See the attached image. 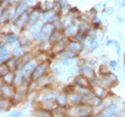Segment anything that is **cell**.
I'll use <instances>...</instances> for the list:
<instances>
[{
    "label": "cell",
    "instance_id": "cell-1",
    "mask_svg": "<svg viewBox=\"0 0 125 117\" xmlns=\"http://www.w3.org/2000/svg\"><path fill=\"white\" fill-rule=\"evenodd\" d=\"M73 117H88L92 114V107L89 105H77L69 112Z\"/></svg>",
    "mask_w": 125,
    "mask_h": 117
},
{
    "label": "cell",
    "instance_id": "cell-2",
    "mask_svg": "<svg viewBox=\"0 0 125 117\" xmlns=\"http://www.w3.org/2000/svg\"><path fill=\"white\" fill-rule=\"evenodd\" d=\"M46 69H47V64L45 63H42V64H39V65H37V67L35 68V70L32 73V80H34V81L39 80L45 73Z\"/></svg>",
    "mask_w": 125,
    "mask_h": 117
},
{
    "label": "cell",
    "instance_id": "cell-3",
    "mask_svg": "<svg viewBox=\"0 0 125 117\" xmlns=\"http://www.w3.org/2000/svg\"><path fill=\"white\" fill-rule=\"evenodd\" d=\"M53 31H54V25L51 23H47L46 25L42 27L41 32L39 34V38H48L51 37V34H53Z\"/></svg>",
    "mask_w": 125,
    "mask_h": 117
},
{
    "label": "cell",
    "instance_id": "cell-4",
    "mask_svg": "<svg viewBox=\"0 0 125 117\" xmlns=\"http://www.w3.org/2000/svg\"><path fill=\"white\" fill-rule=\"evenodd\" d=\"M81 73L83 74L84 77L87 79H94L95 78V73L89 66H82L81 68Z\"/></svg>",
    "mask_w": 125,
    "mask_h": 117
},
{
    "label": "cell",
    "instance_id": "cell-5",
    "mask_svg": "<svg viewBox=\"0 0 125 117\" xmlns=\"http://www.w3.org/2000/svg\"><path fill=\"white\" fill-rule=\"evenodd\" d=\"M36 67H37L36 62H35V61H31V62H30L29 64L22 69V73H23V74L25 76H29L31 73H33L34 70H35Z\"/></svg>",
    "mask_w": 125,
    "mask_h": 117
},
{
    "label": "cell",
    "instance_id": "cell-6",
    "mask_svg": "<svg viewBox=\"0 0 125 117\" xmlns=\"http://www.w3.org/2000/svg\"><path fill=\"white\" fill-rule=\"evenodd\" d=\"M31 59H32V55H31V54H28V55H25V56H22L21 59L19 60L18 64H16L17 68H18V69L24 68L30 63V60H31Z\"/></svg>",
    "mask_w": 125,
    "mask_h": 117
},
{
    "label": "cell",
    "instance_id": "cell-7",
    "mask_svg": "<svg viewBox=\"0 0 125 117\" xmlns=\"http://www.w3.org/2000/svg\"><path fill=\"white\" fill-rule=\"evenodd\" d=\"M39 16H40V11L38 10V9H35V10L31 13V15H30V18H29V24L32 25L33 26L34 24H36L37 22H39L38 20H39Z\"/></svg>",
    "mask_w": 125,
    "mask_h": 117
},
{
    "label": "cell",
    "instance_id": "cell-8",
    "mask_svg": "<svg viewBox=\"0 0 125 117\" xmlns=\"http://www.w3.org/2000/svg\"><path fill=\"white\" fill-rule=\"evenodd\" d=\"M29 18H30V15L28 14V13H24L23 14H21L18 17V18L16 19V21H15V24L17 26H22L24 24L26 23L27 21H29Z\"/></svg>",
    "mask_w": 125,
    "mask_h": 117
},
{
    "label": "cell",
    "instance_id": "cell-9",
    "mask_svg": "<svg viewBox=\"0 0 125 117\" xmlns=\"http://www.w3.org/2000/svg\"><path fill=\"white\" fill-rule=\"evenodd\" d=\"M75 83L80 86L81 88H87L89 85V82L88 79L84 76H79L75 79Z\"/></svg>",
    "mask_w": 125,
    "mask_h": 117
},
{
    "label": "cell",
    "instance_id": "cell-10",
    "mask_svg": "<svg viewBox=\"0 0 125 117\" xmlns=\"http://www.w3.org/2000/svg\"><path fill=\"white\" fill-rule=\"evenodd\" d=\"M81 49H82V44L79 41L72 42V43H70L69 46H68V50H70V51H72V52H73V53L81 51Z\"/></svg>",
    "mask_w": 125,
    "mask_h": 117
},
{
    "label": "cell",
    "instance_id": "cell-11",
    "mask_svg": "<svg viewBox=\"0 0 125 117\" xmlns=\"http://www.w3.org/2000/svg\"><path fill=\"white\" fill-rule=\"evenodd\" d=\"M1 92H2V95L5 97H8V96H13V89H12V88H11L9 85H7V84H5V85H4V86L1 87Z\"/></svg>",
    "mask_w": 125,
    "mask_h": 117
},
{
    "label": "cell",
    "instance_id": "cell-12",
    "mask_svg": "<svg viewBox=\"0 0 125 117\" xmlns=\"http://www.w3.org/2000/svg\"><path fill=\"white\" fill-rule=\"evenodd\" d=\"M27 8H28V5H27L26 2H22L21 5L17 6L15 10V16H20L21 14H23L24 13H26V10Z\"/></svg>",
    "mask_w": 125,
    "mask_h": 117
},
{
    "label": "cell",
    "instance_id": "cell-13",
    "mask_svg": "<svg viewBox=\"0 0 125 117\" xmlns=\"http://www.w3.org/2000/svg\"><path fill=\"white\" fill-rule=\"evenodd\" d=\"M42 23L41 22H37L36 24H34L33 26H31V34L33 35V36L37 37L38 35H39L40 34V32H41V30H42Z\"/></svg>",
    "mask_w": 125,
    "mask_h": 117
},
{
    "label": "cell",
    "instance_id": "cell-14",
    "mask_svg": "<svg viewBox=\"0 0 125 117\" xmlns=\"http://www.w3.org/2000/svg\"><path fill=\"white\" fill-rule=\"evenodd\" d=\"M116 78H115V75H113V74H109L108 76H105L104 79H103V81H101V85H104V86H111L114 82V81H115Z\"/></svg>",
    "mask_w": 125,
    "mask_h": 117
},
{
    "label": "cell",
    "instance_id": "cell-15",
    "mask_svg": "<svg viewBox=\"0 0 125 117\" xmlns=\"http://www.w3.org/2000/svg\"><path fill=\"white\" fill-rule=\"evenodd\" d=\"M8 55H10V51L5 45L1 44V62H4L8 58Z\"/></svg>",
    "mask_w": 125,
    "mask_h": 117
},
{
    "label": "cell",
    "instance_id": "cell-16",
    "mask_svg": "<svg viewBox=\"0 0 125 117\" xmlns=\"http://www.w3.org/2000/svg\"><path fill=\"white\" fill-rule=\"evenodd\" d=\"M62 37H63V35H62V33L61 31H55L53 32V34L51 35V37H50V40L53 42L57 43V42L61 41V39H62Z\"/></svg>",
    "mask_w": 125,
    "mask_h": 117
},
{
    "label": "cell",
    "instance_id": "cell-17",
    "mask_svg": "<svg viewBox=\"0 0 125 117\" xmlns=\"http://www.w3.org/2000/svg\"><path fill=\"white\" fill-rule=\"evenodd\" d=\"M68 100H69V103H71V104H78L79 102H81V96L79 94L72 93L70 94V96H68Z\"/></svg>",
    "mask_w": 125,
    "mask_h": 117
},
{
    "label": "cell",
    "instance_id": "cell-18",
    "mask_svg": "<svg viewBox=\"0 0 125 117\" xmlns=\"http://www.w3.org/2000/svg\"><path fill=\"white\" fill-rule=\"evenodd\" d=\"M116 110H117V106L115 104V103H113L109 106H107L105 109H104V115H113L116 112Z\"/></svg>",
    "mask_w": 125,
    "mask_h": 117
},
{
    "label": "cell",
    "instance_id": "cell-19",
    "mask_svg": "<svg viewBox=\"0 0 125 117\" xmlns=\"http://www.w3.org/2000/svg\"><path fill=\"white\" fill-rule=\"evenodd\" d=\"M54 17H55V13L52 12V11H47V12H45V13L42 14V19H43L45 21H51Z\"/></svg>",
    "mask_w": 125,
    "mask_h": 117
},
{
    "label": "cell",
    "instance_id": "cell-20",
    "mask_svg": "<svg viewBox=\"0 0 125 117\" xmlns=\"http://www.w3.org/2000/svg\"><path fill=\"white\" fill-rule=\"evenodd\" d=\"M74 55H75V53L72 52L70 50H65V51H62L61 53L59 56L63 57V59H66V58H74Z\"/></svg>",
    "mask_w": 125,
    "mask_h": 117
},
{
    "label": "cell",
    "instance_id": "cell-21",
    "mask_svg": "<svg viewBox=\"0 0 125 117\" xmlns=\"http://www.w3.org/2000/svg\"><path fill=\"white\" fill-rule=\"evenodd\" d=\"M3 80L5 81V82L7 84V85L12 84L13 82V81H14V75H13L12 73H7L5 76L3 77Z\"/></svg>",
    "mask_w": 125,
    "mask_h": 117
},
{
    "label": "cell",
    "instance_id": "cell-22",
    "mask_svg": "<svg viewBox=\"0 0 125 117\" xmlns=\"http://www.w3.org/2000/svg\"><path fill=\"white\" fill-rule=\"evenodd\" d=\"M56 103L54 102L53 100H48V101H45L44 103V108L45 109H54V108H56Z\"/></svg>",
    "mask_w": 125,
    "mask_h": 117
},
{
    "label": "cell",
    "instance_id": "cell-23",
    "mask_svg": "<svg viewBox=\"0 0 125 117\" xmlns=\"http://www.w3.org/2000/svg\"><path fill=\"white\" fill-rule=\"evenodd\" d=\"M76 31H77V28L74 24H72L70 25L69 27H67L66 29H65V34L68 35V36H71V35H73V34L76 33Z\"/></svg>",
    "mask_w": 125,
    "mask_h": 117
},
{
    "label": "cell",
    "instance_id": "cell-24",
    "mask_svg": "<svg viewBox=\"0 0 125 117\" xmlns=\"http://www.w3.org/2000/svg\"><path fill=\"white\" fill-rule=\"evenodd\" d=\"M64 47H65V42L61 40V41L55 43V47H54V51L55 52H60V51H62V49Z\"/></svg>",
    "mask_w": 125,
    "mask_h": 117
},
{
    "label": "cell",
    "instance_id": "cell-25",
    "mask_svg": "<svg viewBox=\"0 0 125 117\" xmlns=\"http://www.w3.org/2000/svg\"><path fill=\"white\" fill-rule=\"evenodd\" d=\"M55 96V93H53V92H47V93L44 94L40 98H41V100H43V101H48V100H52Z\"/></svg>",
    "mask_w": 125,
    "mask_h": 117
},
{
    "label": "cell",
    "instance_id": "cell-26",
    "mask_svg": "<svg viewBox=\"0 0 125 117\" xmlns=\"http://www.w3.org/2000/svg\"><path fill=\"white\" fill-rule=\"evenodd\" d=\"M76 61L75 58H66V59H62L60 61V64L63 66H67V65H71L74 64Z\"/></svg>",
    "mask_w": 125,
    "mask_h": 117
},
{
    "label": "cell",
    "instance_id": "cell-27",
    "mask_svg": "<svg viewBox=\"0 0 125 117\" xmlns=\"http://www.w3.org/2000/svg\"><path fill=\"white\" fill-rule=\"evenodd\" d=\"M56 102L58 104L61 105V106H64L66 104V96H65L64 94H60L56 96Z\"/></svg>",
    "mask_w": 125,
    "mask_h": 117
},
{
    "label": "cell",
    "instance_id": "cell-28",
    "mask_svg": "<svg viewBox=\"0 0 125 117\" xmlns=\"http://www.w3.org/2000/svg\"><path fill=\"white\" fill-rule=\"evenodd\" d=\"M7 73H9V69H8V66L5 64H1V68H0V74L2 77L5 76Z\"/></svg>",
    "mask_w": 125,
    "mask_h": 117
},
{
    "label": "cell",
    "instance_id": "cell-29",
    "mask_svg": "<svg viewBox=\"0 0 125 117\" xmlns=\"http://www.w3.org/2000/svg\"><path fill=\"white\" fill-rule=\"evenodd\" d=\"M21 79H22V74H21V72H17L15 77H14L13 84H15V85H17V86H18L19 84H21Z\"/></svg>",
    "mask_w": 125,
    "mask_h": 117
},
{
    "label": "cell",
    "instance_id": "cell-30",
    "mask_svg": "<svg viewBox=\"0 0 125 117\" xmlns=\"http://www.w3.org/2000/svg\"><path fill=\"white\" fill-rule=\"evenodd\" d=\"M104 92H105V90L102 87H96V89H95V93L97 96V97H101V96H104V94H105Z\"/></svg>",
    "mask_w": 125,
    "mask_h": 117
},
{
    "label": "cell",
    "instance_id": "cell-31",
    "mask_svg": "<svg viewBox=\"0 0 125 117\" xmlns=\"http://www.w3.org/2000/svg\"><path fill=\"white\" fill-rule=\"evenodd\" d=\"M6 40H7L8 43L13 44V43L17 42V37L14 34H8L7 37H6Z\"/></svg>",
    "mask_w": 125,
    "mask_h": 117
},
{
    "label": "cell",
    "instance_id": "cell-32",
    "mask_svg": "<svg viewBox=\"0 0 125 117\" xmlns=\"http://www.w3.org/2000/svg\"><path fill=\"white\" fill-rule=\"evenodd\" d=\"M37 116L38 117H52L51 114L47 111H39L37 113Z\"/></svg>",
    "mask_w": 125,
    "mask_h": 117
},
{
    "label": "cell",
    "instance_id": "cell-33",
    "mask_svg": "<svg viewBox=\"0 0 125 117\" xmlns=\"http://www.w3.org/2000/svg\"><path fill=\"white\" fill-rule=\"evenodd\" d=\"M9 106V102H8L7 99L2 98L1 99V109H4V108H7Z\"/></svg>",
    "mask_w": 125,
    "mask_h": 117
},
{
    "label": "cell",
    "instance_id": "cell-34",
    "mask_svg": "<svg viewBox=\"0 0 125 117\" xmlns=\"http://www.w3.org/2000/svg\"><path fill=\"white\" fill-rule=\"evenodd\" d=\"M23 54H24V52L21 48H16V49H14V51H13V55H14V56H21Z\"/></svg>",
    "mask_w": 125,
    "mask_h": 117
},
{
    "label": "cell",
    "instance_id": "cell-35",
    "mask_svg": "<svg viewBox=\"0 0 125 117\" xmlns=\"http://www.w3.org/2000/svg\"><path fill=\"white\" fill-rule=\"evenodd\" d=\"M21 115V112H19V111H13V112L8 114L7 115H5V117H20Z\"/></svg>",
    "mask_w": 125,
    "mask_h": 117
},
{
    "label": "cell",
    "instance_id": "cell-36",
    "mask_svg": "<svg viewBox=\"0 0 125 117\" xmlns=\"http://www.w3.org/2000/svg\"><path fill=\"white\" fill-rule=\"evenodd\" d=\"M45 4H46V9L48 11H50V9H52L53 6H55V2H53V1H47V2H45Z\"/></svg>",
    "mask_w": 125,
    "mask_h": 117
},
{
    "label": "cell",
    "instance_id": "cell-37",
    "mask_svg": "<svg viewBox=\"0 0 125 117\" xmlns=\"http://www.w3.org/2000/svg\"><path fill=\"white\" fill-rule=\"evenodd\" d=\"M92 105L95 106H97L101 104V99L100 97H93V100H92Z\"/></svg>",
    "mask_w": 125,
    "mask_h": 117
},
{
    "label": "cell",
    "instance_id": "cell-38",
    "mask_svg": "<svg viewBox=\"0 0 125 117\" xmlns=\"http://www.w3.org/2000/svg\"><path fill=\"white\" fill-rule=\"evenodd\" d=\"M97 46H98V42H97V40H96V39H92V41L90 42V48H92V49H95V48H96L97 47Z\"/></svg>",
    "mask_w": 125,
    "mask_h": 117
},
{
    "label": "cell",
    "instance_id": "cell-39",
    "mask_svg": "<svg viewBox=\"0 0 125 117\" xmlns=\"http://www.w3.org/2000/svg\"><path fill=\"white\" fill-rule=\"evenodd\" d=\"M114 8L113 7H108L106 9V10H105V12H106V13L107 14H108V15H110V14H112L113 13H114Z\"/></svg>",
    "mask_w": 125,
    "mask_h": 117
},
{
    "label": "cell",
    "instance_id": "cell-40",
    "mask_svg": "<svg viewBox=\"0 0 125 117\" xmlns=\"http://www.w3.org/2000/svg\"><path fill=\"white\" fill-rule=\"evenodd\" d=\"M110 66L113 67L114 69H115L116 66H117V62H116V61H111V62H110Z\"/></svg>",
    "mask_w": 125,
    "mask_h": 117
},
{
    "label": "cell",
    "instance_id": "cell-41",
    "mask_svg": "<svg viewBox=\"0 0 125 117\" xmlns=\"http://www.w3.org/2000/svg\"><path fill=\"white\" fill-rule=\"evenodd\" d=\"M89 64L90 65H94L95 64H94V61H89Z\"/></svg>",
    "mask_w": 125,
    "mask_h": 117
}]
</instances>
